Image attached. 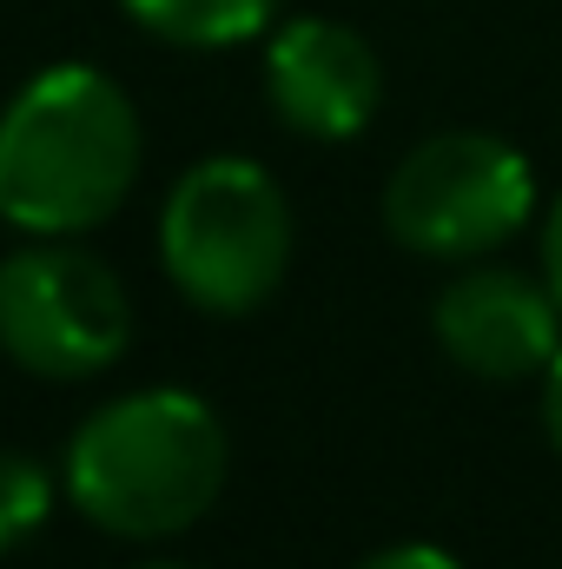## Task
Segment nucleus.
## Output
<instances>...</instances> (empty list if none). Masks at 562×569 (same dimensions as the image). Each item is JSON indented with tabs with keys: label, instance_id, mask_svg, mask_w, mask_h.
<instances>
[{
	"label": "nucleus",
	"instance_id": "obj_1",
	"mask_svg": "<svg viewBox=\"0 0 562 569\" xmlns=\"http://www.w3.org/2000/svg\"><path fill=\"white\" fill-rule=\"evenodd\" d=\"M140 113L100 67H47L0 113V212L33 239L107 226L140 179Z\"/></svg>",
	"mask_w": 562,
	"mask_h": 569
},
{
	"label": "nucleus",
	"instance_id": "obj_2",
	"mask_svg": "<svg viewBox=\"0 0 562 569\" xmlns=\"http://www.w3.org/2000/svg\"><path fill=\"white\" fill-rule=\"evenodd\" d=\"M219 490L225 425L205 398L172 385L100 405L67 443V497L107 537H179L219 503Z\"/></svg>",
	"mask_w": 562,
	"mask_h": 569
},
{
	"label": "nucleus",
	"instance_id": "obj_3",
	"mask_svg": "<svg viewBox=\"0 0 562 569\" xmlns=\"http://www.w3.org/2000/svg\"><path fill=\"white\" fill-rule=\"evenodd\" d=\"M159 266L199 311H259L291 266V206L279 179L252 159H199L165 192Z\"/></svg>",
	"mask_w": 562,
	"mask_h": 569
},
{
	"label": "nucleus",
	"instance_id": "obj_4",
	"mask_svg": "<svg viewBox=\"0 0 562 569\" xmlns=\"http://www.w3.org/2000/svg\"><path fill=\"white\" fill-rule=\"evenodd\" d=\"M530 206V159L490 133H436L411 146L384 186L391 239L423 259H483L523 232Z\"/></svg>",
	"mask_w": 562,
	"mask_h": 569
},
{
	"label": "nucleus",
	"instance_id": "obj_5",
	"mask_svg": "<svg viewBox=\"0 0 562 569\" xmlns=\"http://www.w3.org/2000/svg\"><path fill=\"white\" fill-rule=\"evenodd\" d=\"M133 338V298L120 272L80 246L40 239L0 259V351L33 378H100Z\"/></svg>",
	"mask_w": 562,
	"mask_h": 569
},
{
	"label": "nucleus",
	"instance_id": "obj_6",
	"mask_svg": "<svg viewBox=\"0 0 562 569\" xmlns=\"http://www.w3.org/2000/svg\"><path fill=\"white\" fill-rule=\"evenodd\" d=\"M265 93L291 133L304 140H351L371 127L378 100H384V67L371 53V40L344 20L304 13L284 20L265 53Z\"/></svg>",
	"mask_w": 562,
	"mask_h": 569
},
{
	"label": "nucleus",
	"instance_id": "obj_7",
	"mask_svg": "<svg viewBox=\"0 0 562 569\" xmlns=\"http://www.w3.org/2000/svg\"><path fill=\"white\" fill-rule=\"evenodd\" d=\"M436 345L476 378H536L562 351V298L510 266H476L436 291Z\"/></svg>",
	"mask_w": 562,
	"mask_h": 569
},
{
	"label": "nucleus",
	"instance_id": "obj_8",
	"mask_svg": "<svg viewBox=\"0 0 562 569\" xmlns=\"http://www.w3.org/2000/svg\"><path fill=\"white\" fill-rule=\"evenodd\" d=\"M120 7L172 47H239L265 33V20L279 13V0H120Z\"/></svg>",
	"mask_w": 562,
	"mask_h": 569
},
{
	"label": "nucleus",
	"instance_id": "obj_9",
	"mask_svg": "<svg viewBox=\"0 0 562 569\" xmlns=\"http://www.w3.org/2000/svg\"><path fill=\"white\" fill-rule=\"evenodd\" d=\"M53 510V477L27 450H0V550H13L27 530H40Z\"/></svg>",
	"mask_w": 562,
	"mask_h": 569
},
{
	"label": "nucleus",
	"instance_id": "obj_10",
	"mask_svg": "<svg viewBox=\"0 0 562 569\" xmlns=\"http://www.w3.org/2000/svg\"><path fill=\"white\" fill-rule=\"evenodd\" d=\"M358 569H456V557H443L436 543H398V550H378Z\"/></svg>",
	"mask_w": 562,
	"mask_h": 569
},
{
	"label": "nucleus",
	"instance_id": "obj_11",
	"mask_svg": "<svg viewBox=\"0 0 562 569\" xmlns=\"http://www.w3.org/2000/svg\"><path fill=\"white\" fill-rule=\"evenodd\" d=\"M543 284L562 298V199L550 206V219H543Z\"/></svg>",
	"mask_w": 562,
	"mask_h": 569
},
{
	"label": "nucleus",
	"instance_id": "obj_12",
	"mask_svg": "<svg viewBox=\"0 0 562 569\" xmlns=\"http://www.w3.org/2000/svg\"><path fill=\"white\" fill-rule=\"evenodd\" d=\"M543 425H550V443H556V457H562V351H556V365H550V385H543Z\"/></svg>",
	"mask_w": 562,
	"mask_h": 569
},
{
	"label": "nucleus",
	"instance_id": "obj_13",
	"mask_svg": "<svg viewBox=\"0 0 562 569\" xmlns=\"http://www.w3.org/2000/svg\"><path fill=\"white\" fill-rule=\"evenodd\" d=\"M140 569H192V563H140Z\"/></svg>",
	"mask_w": 562,
	"mask_h": 569
},
{
	"label": "nucleus",
	"instance_id": "obj_14",
	"mask_svg": "<svg viewBox=\"0 0 562 569\" xmlns=\"http://www.w3.org/2000/svg\"><path fill=\"white\" fill-rule=\"evenodd\" d=\"M0 226H7V212H0Z\"/></svg>",
	"mask_w": 562,
	"mask_h": 569
}]
</instances>
